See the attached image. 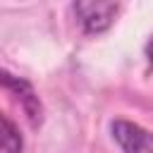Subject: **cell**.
Instances as JSON below:
<instances>
[{"label": "cell", "mask_w": 153, "mask_h": 153, "mask_svg": "<svg viewBox=\"0 0 153 153\" xmlns=\"http://www.w3.org/2000/svg\"><path fill=\"white\" fill-rule=\"evenodd\" d=\"M72 12L86 36H100L115 24L120 5L117 2H93V0L91 2H74Z\"/></svg>", "instance_id": "obj_1"}, {"label": "cell", "mask_w": 153, "mask_h": 153, "mask_svg": "<svg viewBox=\"0 0 153 153\" xmlns=\"http://www.w3.org/2000/svg\"><path fill=\"white\" fill-rule=\"evenodd\" d=\"M110 134L122 153H153V131L129 120H112Z\"/></svg>", "instance_id": "obj_2"}, {"label": "cell", "mask_w": 153, "mask_h": 153, "mask_svg": "<svg viewBox=\"0 0 153 153\" xmlns=\"http://www.w3.org/2000/svg\"><path fill=\"white\" fill-rule=\"evenodd\" d=\"M22 151H24V139L17 124L0 112V153H22Z\"/></svg>", "instance_id": "obj_3"}, {"label": "cell", "mask_w": 153, "mask_h": 153, "mask_svg": "<svg viewBox=\"0 0 153 153\" xmlns=\"http://www.w3.org/2000/svg\"><path fill=\"white\" fill-rule=\"evenodd\" d=\"M143 53H146V60H148V65H151V69H153V36L148 38V43H146Z\"/></svg>", "instance_id": "obj_4"}]
</instances>
